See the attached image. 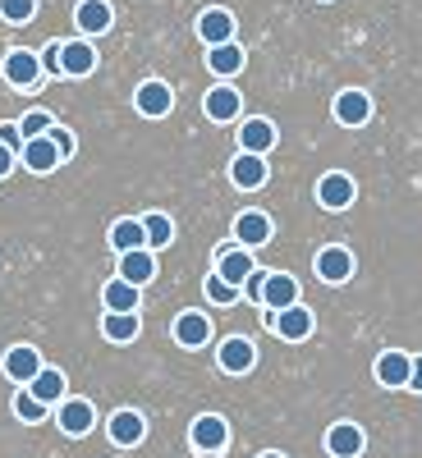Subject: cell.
<instances>
[{
  "instance_id": "cell-12",
  "label": "cell",
  "mask_w": 422,
  "mask_h": 458,
  "mask_svg": "<svg viewBox=\"0 0 422 458\" xmlns=\"http://www.w3.org/2000/svg\"><path fill=\"white\" fill-rule=\"evenodd\" d=\"M23 165H28L32 174H51L56 165H65V161H60V147L51 142V133H47V138L23 142Z\"/></svg>"
},
{
  "instance_id": "cell-34",
  "label": "cell",
  "mask_w": 422,
  "mask_h": 458,
  "mask_svg": "<svg viewBox=\"0 0 422 458\" xmlns=\"http://www.w3.org/2000/svg\"><path fill=\"white\" fill-rule=\"evenodd\" d=\"M37 0H0V19L5 23H32Z\"/></svg>"
},
{
  "instance_id": "cell-13",
  "label": "cell",
  "mask_w": 422,
  "mask_h": 458,
  "mask_svg": "<svg viewBox=\"0 0 422 458\" xmlns=\"http://www.w3.org/2000/svg\"><path fill=\"white\" fill-rule=\"evenodd\" d=\"M317 276L326 280V284H344L354 276V257H349V248H322L317 252Z\"/></svg>"
},
{
  "instance_id": "cell-40",
  "label": "cell",
  "mask_w": 422,
  "mask_h": 458,
  "mask_svg": "<svg viewBox=\"0 0 422 458\" xmlns=\"http://www.w3.org/2000/svg\"><path fill=\"white\" fill-rule=\"evenodd\" d=\"M14 161H19V151H14V147H5V142H0V179H5V174L14 170Z\"/></svg>"
},
{
  "instance_id": "cell-26",
  "label": "cell",
  "mask_w": 422,
  "mask_h": 458,
  "mask_svg": "<svg viewBox=\"0 0 422 458\" xmlns=\"http://www.w3.org/2000/svg\"><path fill=\"white\" fill-rule=\"evenodd\" d=\"M110 248L120 252V257L147 248V225H142V220H115V225H110Z\"/></svg>"
},
{
  "instance_id": "cell-27",
  "label": "cell",
  "mask_w": 422,
  "mask_h": 458,
  "mask_svg": "<svg viewBox=\"0 0 422 458\" xmlns=\"http://www.w3.org/2000/svg\"><path fill=\"white\" fill-rule=\"evenodd\" d=\"M101 302H106V312H138V284L110 280V284L101 289Z\"/></svg>"
},
{
  "instance_id": "cell-5",
  "label": "cell",
  "mask_w": 422,
  "mask_h": 458,
  "mask_svg": "<svg viewBox=\"0 0 422 458\" xmlns=\"http://www.w3.org/2000/svg\"><path fill=\"white\" fill-rule=\"evenodd\" d=\"M317 202H322L326 211H344V207L354 202V179H349V174H340V170L322 174V183H317Z\"/></svg>"
},
{
  "instance_id": "cell-18",
  "label": "cell",
  "mask_w": 422,
  "mask_h": 458,
  "mask_svg": "<svg viewBox=\"0 0 422 458\" xmlns=\"http://www.w3.org/2000/svg\"><path fill=\"white\" fill-rule=\"evenodd\" d=\"M326 449H331V458H358L363 454V431L354 422H335L326 431Z\"/></svg>"
},
{
  "instance_id": "cell-19",
  "label": "cell",
  "mask_w": 422,
  "mask_h": 458,
  "mask_svg": "<svg viewBox=\"0 0 422 458\" xmlns=\"http://www.w3.org/2000/svg\"><path fill=\"white\" fill-rule=\"evenodd\" d=\"M60 69L69 73V79H88V73L97 69V51L88 42H65L60 47Z\"/></svg>"
},
{
  "instance_id": "cell-32",
  "label": "cell",
  "mask_w": 422,
  "mask_h": 458,
  "mask_svg": "<svg viewBox=\"0 0 422 458\" xmlns=\"http://www.w3.org/2000/svg\"><path fill=\"white\" fill-rule=\"evenodd\" d=\"M14 417H19V422H42V417H47V403L23 386V390L14 394Z\"/></svg>"
},
{
  "instance_id": "cell-23",
  "label": "cell",
  "mask_w": 422,
  "mask_h": 458,
  "mask_svg": "<svg viewBox=\"0 0 422 458\" xmlns=\"http://www.w3.org/2000/svg\"><path fill=\"white\" fill-rule=\"evenodd\" d=\"M142 436H147L142 412H133V408H120V412L110 417V440H115V445H125V449H129V445H138Z\"/></svg>"
},
{
  "instance_id": "cell-41",
  "label": "cell",
  "mask_w": 422,
  "mask_h": 458,
  "mask_svg": "<svg viewBox=\"0 0 422 458\" xmlns=\"http://www.w3.org/2000/svg\"><path fill=\"white\" fill-rule=\"evenodd\" d=\"M409 390L422 394V358H413V380H409Z\"/></svg>"
},
{
  "instance_id": "cell-36",
  "label": "cell",
  "mask_w": 422,
  "mask_h": 458,
  "mask_svg": "<svg viewBox=\"0 0 422 458\" xmlns=\"http://www.w3.org/2000/svg\"><path fill=\"white\" fill-rule=\"evenodd\" d=\"M51 142L60 147V161H69V157H73V151H79V142H73V133H69V129H60V124L51 129Z\"/></svg>"
},
{
  "instance_id": "cell-16",
  "label": "cell",
  "mask_w": 422,
  "mask_h": 458,
  "mask_svg": "<svg viewBox=\"0 0 422 458\" xmlns=\"http://www.w3.org/2000/svg\"><path fill=\"white\" fill-rule=\"evenodd\" d=\"M235 239H239V248H262L266 239H271V216L244 211V216L235 220Z\"/></svg>"
},
{
  "instance_id": "cell-9",
  "label": "cell",
  "mask_w": 422,
  "mask_h": 458,
  "mask_svg": "<svg viewBox=\"0 0 422 458\" xmlns=\"http://www.w3.org/2000/svg\"><path fill=\"white\" fill-rule=\"evenodd\" d=\"M198 37H202L207 47L235 42V14H229V10H202L198 14Z\"/></svg>"
},
{
  "instance_id": "cell-31",
  "label": "cell",
  "mask_w": 422,
  "mask_h": 458,
  "mask_svg": "<svg viewBox=\"0 0 422 458\" xmlns=\"http://www.w3.org/2000/svg\"><path fill=\"white\" fill-rule=\"evenodd\" d=\"M142 225H147V248H170V239H175V225H170V216L151 211Z\"/></svg>"
},
{
  "instance_id": "cell-20",
  "label": "cell",
  "mask_w": 422,
  "mask_h": 458,
  "mask_svg": "<svg viewBox=\"0 0 422 458\" xmlns=\"http://www.w3.org/2000/svg\"><path fill=\"white\" fill-rule=\"evenodd\" d=\"M175 339L184 344V349H202V344L211 339V317L207 312H184L175 321Z\"/></svg>"
},
{
  "instance_id": "cell-4",
  "label": "cell",
  "mask_w": 422,
  "mask_h": 458,
  "mask_svg": "<svg viewBox=\"0 0 422 458\" xmlns=\"http://www.w3.org/2000/svg\"><path fill=\"white\" fill-rule=\"evenodd\" d=\"M42 371H47V367H42V353H37L32 344H19V349L5 353V376L19 380V386H32V380L42 376Z\"/></svg>"
},
{
  "instance_id": "cell-7",
  "label": "cell",
  "mask_w": 422,
  "mask_h": 458,
  "mask_svg": "<svg viewBox=\"0 0 422 458\" xmlns=\"http://www.w3.org/2000/svg\"><path fill=\"white\" fill-rule=\"evenodd\" d=\"M266 326H271L280 339H308L313 335V312L308 308H303V302H298V308H285V312H271V317H266Z\"/></svg>"
},
{
  "instance_id": "cell-30",
  "label": "cell",
  "mask_w": 422,
  "mask_h": 458,
  "mask_svg": "<svg viewBox=\"0 0 422 458\" xmlns=\"http://www.w3.org/2000/svg\"><path fill=\"white\" fill-rule=\"evenodd\" d=\"M28 390H32L37 399H42V403H60V394H65V376H60L56 367H47V371L37 376V380H32Z\"/></svg>"
},
{
  "instance_id": "cell-42",
  "label": "cell",
  "mask_w": 422,
  "mask_h": 458,
  "mask_svg": "<svg viewBox=\"0 0 422 458\" xmlns=\"http://www.w3.org/2000/svg\"><path fill=\"white\" fill-rule=\"evenodd\" d=\"M262 458H285V454H262Z\"/></svg>"
},
{
  "instance_id": "cell-15",
  "label": "cell",
  "mask_w": 422,
  "mask_h": 458,
  "mask_svg": "<svg viewBox=\"0 0 422 458\" xmlns=\"http://www.w3.org/2000/svg\"><path fill=\"white\" fill-rule=\"evenodd\" d=\"M5 79H10L14 88H32L37 79H42V55L10 51V55H5Z\"/></svg>"
},
{
  "instance_id": "cell-11",
  "label": "cell",
  "mask_w": 422,
  "mask_h": 458,
  "mask_svg": "<svg viewBox=\"0 0 422 458\" xmlns=\"http://www.w3.org/2000/svg\"><path fill=\"white\" fill-rule=\"evenodd\" d=\"M376 380H381V386H391V390L409 386V380H413V358L400 353V349L381 353V358H376Z\"/></svg>"
},
{
  "instance_id": "cell-3",
  "label": "cell",
  "mask_w": 422,
  "mask_h": 458,
  "mask_svg": "<svg viewBox=\"0 0 422 458\" xmlns=\"http://www.w3.org/2000/svg\"><path fill=\"white\" fill-rule=\"evenodd\" d=\"M253 271H257V266H253V252H248V248H220V252H216V276L229 280L235 289H244Z\"/></svg>"
},
{
  "instance_id": "cell-2",
  "label": "cell",
  "mask_w": 422,
  "mask_h": 458,
  "mask_svg": "<svg viewBox=\"0 0 422 458\" xmlns=\"http://www.w3.org/2000/svg\"><path fill=\"white\" fill-rule=\"evenodd\" d=\"M188 440H194V449H198V454H220V449L229 445V427H225V417H216V412L198 417L194 431H188Z\"/></svg>"
},
{
  "instance_id": "cell-33",
  "label": "cell",
  "mask_w": 422,
  "mask_h": 458,
  "mask_svg": "<svg viewBox=\"0 0 422 458\" xmlns=\"http://www.w3.org/2000/svg\"><path fill=\"white\" fill-rule=\"evenodd\" d=\"M51 129H56V120H51L47 110H28L23 120H19V133H23V142H32V138H47Z\"/></svg>"
},
{
  "instance_id": "cell-10",
  "label": "cell",
  "mask_w": 422,
  "mask_h": 458,
  "mask_svg": "<svg viewBox=\"0 0 422 458\" xmlns=\"http://www.w3.org/2000/svg\"><path fill=\"white\" fill-rule=\"evenodd\" d=\"M253 362H257L253 339L235 335V339H225V344H220V371H229V376H244V371H253Z\"/></svg>"
},
{
  "instance_id": "cell-14",
  "label": "cell",
  "mask_w": 422,
  "mask_h": 458,
  "mask_svg": "<svg viewBox=\"0 0 422 458\" xmlns=\"http://www.w3.org/2000/svg\"><path fill=\"white\" fill-rule=\"evenodd\" d=\"M367 114H372V97H367V92L349 88V92L335 97V120H340V124L358 129V124H367Z\"/></svg>"
},
{
  "instance_id": "cell-1",
  "label": "cell",
  "mask_w": 422,
  "mask_h": 458,
  "mask_svg": "<svg viewBox=\"0 0 422 458\" xmlns=\"http://www.w3.org/2000/svg\"><path fill=\"white\" fill-rule=\"evenodd\" d=\"M133 106H138V114H147V120H161V114L175 110V92H170V83H161V79H147V83L133 92Z\"/></svg>"
},
{
  "instance_id": "cell-38",
  "label": "cell",
  "mask_w": 422,
  "mask_h": 458,
  "mask_svg": "<svg viewBox=\"0 0 422 458\" xmlns=\"http://www.w3.org/2000/svg\"><path fill=\"white\" fill-rule=\"evenodd\" d=\"M60 47H65V42H51V47L42 51V69H47V73H65V69H60Z\"/></svg>"
},
{
  "instance_id": "cell-24",
  "label": "cell",
  "mask_w": 422,
  "mask_h": 458,
  "mask_svg": "<svg viewBox=\"0 0 422 458\" xmlns=\"http://www.w3.org/2000/svg\"><path fill=\"white\" fill-rule=\"evenodd\" d=\"M73 19H79V28L92 37H101V32H110V23H115V10L106 5V0H79V10H73Z\"/></svg>"
},
{
  "instance_id": "cell-37",
  "label": "cell",
  "mask_w": 422,
  "mask_h": 458,
  "mask_svg": "<svg viewBox=\"0 0 422 458\" xmlns=\"http://www.w3.org/2000/svg\"><path fill=\"white\" fill-rule=\"evenodd\" d=\"M266 276H271V271H253V276H248V284H244V293H248L253 302H262V289H266Z\"/></svg>"
},
{
  "instance_id": "cell-35",
  "label": "cell",
  "mask_w": 422,
  "mask_h": 458,
  "mask_svg": "<svg viewBox=\"0 0 422 458\" xmlns=\"http://www.w3.org/2000/svg\"><path fill=\"white\" fill-rule=\"evenodd\" d=\"M207 298L216 302V308H229V302H235V298H239V289H235V284H229V280H220V276L211 271V276H207Z\"/></svg>"
},
{
  "instance_id": "cell-8",
  "label": "cell",
  "mask_w": 422,
  "mask_h": 458,
  "mask_svg": "<svg viewBox=\"0 0 422 458\" xmlns=\"http://www.w3.org/2000/svg\"><path fill=\"white\" fill-rule=\"evenodd\" d=\"M202 110H207V120H216V124L239 120V92L229 88V83H216V88H207V97H202Z\"/></svg>"
},
{
  "instance_id": "cell-21",
  "label": "cell",
  "mask_w": 422,
  "mask_h": 458,
  "mask_svg": "<svg viewBox=\"0 0 422 458\" xmlns=\"http://www.w3.org/2000/svg\"><path fill=\"white\" fill-rule=\"evenodd\" d=\"M92 422H97V412H92L88 399H69V403H60V431H65V436H88Z\"/></svg>"
},
{
  "instance_id": "cell-22",
  "label": "cell",
  "mask_w": 422,
  "mask_h": 458,
  "mask_svg": "<svg viewBox=\"0 0 422 458\" xmlns=\"http://www.w3.org/2000/svg\"><path fill=\"white\" fill-rule=\"evenodd\" d=\"M239 147L253 151V157H266V151L276 147V124H271V120H244V129H239Z\"/></svg>"
},
{
  "instance_id": "cell-39",
  "label": "cell",
  "mask_w": 422,
  "mask_h": 458,
  "mask_svg": "<svg viewBox=\"0 0 422 458\" xmlns=\"http://www.w3.org/2000/svg\"><path fill=\"white\" fill-rule=\"evenodd\" d=\"M0 142H5V147H14L19 157H23V133H19V124H0Z\"/></svg>"
},
{
  "instance_id": "cell-25",
  "label": "cell",
  "mask_w": 422,
  "mask_h": 458,
  "mask_svg": "<svg viewBox=\"0 0 422 458\" xmlns=\"http://www.w3.org/2000/svg\"><path fill=\"white\" fill-rule=\"evenodd\" d=\"M151 276H157V257H151V248H138V252H125L120 257V280H129V284H147Z\"/></svg>"
},
{
  "instance_id": "cell-17",
  "label": "cell",
  "mask_w": 422,
  "mask_h": 458,
  "mask_svg": "<svg viewBox=\"0 0 422 458\" xmlns=\"http://www.w3.org/2000/svg\"><path fill=\"white\" fill-rule=\"evenodd\" d=\"M229 179H235V188H244V193H253V188L266 183V161L253 157V151H239L235 165H229Z\"/></svg>"
},
{
  "instance_id": "cell-6",
  "label": "cell",
  "mask_w": 422,
  "mask_h": 458,
  "mask_svg": "<svg viewBox=\"0 0 422 458\" xmlns=\"http://www.w3.org/2000/svg\"><path fill=\"white\" fill-rule=\"evenodd\" d=\"M262 308H271V312L298 308V280H294V276L271 271V276H266V289H262Z\"/></svg>"
},
{
  "instance_id": "cell-28",
  "label": "cell",
  "mask_w": 422,
  "mask_h": 458,
  "mask_svg": "<svg viewBox=\"0 0 422 458\" xmlns=\"http://www.w3.org/2000/svg\"><path fill=\"white\" fill-rule=\"evenodd\" d=\"M101 335H106L110 344H129V339H138V312H106Z\"/></svg>"
},
{
  "instance_id": "cell-29",
  "label": "cell",
  "mask_w": 422,
  "mask_h": 458,
  "mask_svg": "<svg viewBox=\"0 0 422 458\" xmlns=\"http://www.w3.org/2000/svg\"><path fill=\"white\" fill-rule=\"evenodd\" d=\"M207 64H211V73L229 79V73H239V69H244V47H235V42L211 47V51H207Z\"/></svg>"
}]
</instances>
